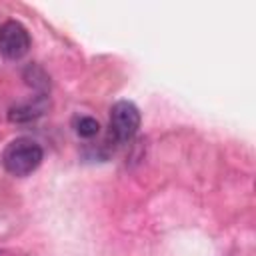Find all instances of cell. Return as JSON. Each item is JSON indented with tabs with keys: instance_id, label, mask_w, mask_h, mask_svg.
<instances>
[{
	"instance_id": "obj_1",
	"label": "cell",
	"mask_w": 256,
	"mask_h": 256,
	"mask_svg": "<svg viewBox=\"0 0 256 256\" xmlns=\"http://www.w3.org/2000/svg\"><path fill=\"white\" fill-rule=\"evenodd\" d=\"M42 158H44L42 146L30 138L12 140L2 152V164H4L6 172H10L12 176H18V178L32 174L40 166Z\"/></svg>"
},
{
	"instance_id": "obj_2",
	"label": "cell",
	"mask_w": 256,
	"mask_h": 256,
	"mask_svg": "<svg viewBox=\"0 0 256 256\" xmlns=\"http://www.w3.org/2000/svg\"><path fill=\"white\" fill-rule=\"evenodd\" d=\"M140 128V110L130 100H118L110 108V136L114 142L124 144L136 136Z\"/></svg>"
},
{
	"instance_id": "obj_3",
	"label": "cell",
	"mask_w": 256,
	"mask_h": 256,
	"mask_svg": "<svg viewBox=\"0 0 256 256\" xmlns=\"http://www.w3.org/2000/svg\"><path fill=\"white\" fill-rule=\"evenodd\" d=\"M30 50V34L28 30L16 22L8 20L0 26V54L8 60H20Z\"/></svg>"
},
{
	"instance_id": "obj_4",
	"label": "cell",
	"mask_w": 256,
	"mask_h": 256,
	"mask_svg": "<svg viewBox=\"0 0 256 256\" xmlns=\"http://www.w3.org/2000/svg\"><path fill=\"white\" fill-rule=\"evenodd\" d=\"M48 108V98L44 94H38L26 102H20L16 106L10 108L8 112V120L16 122V124H24V122H32L36 118H40Z\"/></svg>"
},
{
	"instance_id": "obj_5",
	"label": "cell",
	"mask_w": 256,
	"mask_h": 256,
	"mask_svg": "<svg viewBox=\"0 0 256 256\" xmlns=\"http://www.w3.org/2000/svg\"><path fill=\"white\" fill-rule=\"evenodd\" d=\"M74 132L80 138H94L100 132V122L92 116H76L74 118Z\"/></svg>"
}]
</instances>
